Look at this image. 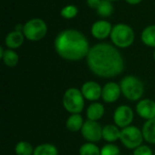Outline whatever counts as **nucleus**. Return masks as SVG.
I'll return each mask as SVG.
<instances>
[{
	"mask_svg": "<svg viewBox=\"0 0 155 155\" xmlns=\"http://www.w3.org/2000/svg\"><path fill=\"white\" fill-rule=\"evenodd\" d=\"M86 57L89 69L99 77H114L120 74L124 68L120 52L107 43L97 44L90 48Z\"/></svg>",
	"mask_w": 155,
	"mask_h": 155,
	"instance_id": "1",
	"label": "nucleus"
},
{
	"mask_svg": "<svg viewBox=\"0 0 155 155\" xmlns=\"http://www.w3.org/2000/svg\"><path fill=\"white\" fill-rule=\"evenodd\" d=\"M55 52L62 58L68 61H78L87 56L89 43L81 32L67 29L60 32L54 40Z\"/></svg>",
	"mask_w": 155,
	"mask_h": 155,
	"instance_id": "2",
	"label": "nucleus"
},
{
	"mask_svg": "<svg viewBox=\"0 0 155 155\" xmlns=\"http://www.w3.org/2000/svg\"><path fill=\"white\" fill-rule=\"evenodd\" d=\"M120 86L124 96L130 101L134 102L140 100L144 93V85L143 82L134 75L125 76L121 81Z\"/></svg>",
	"mask_w": 155,
	"mask_h": 155,
	"instance_id": "3",
	"label": "nucleus"
},
{
	"mask_svg": "<svg viewBox=\"0 0 155 155\" xmlns=\"http://www.w3.org/2000/svg\"><path fill=\"white\" fill-rule=\"evenodd\" d=\"M63 106L71 114H81L84 107V97L82 91L74 87L67 89L63 96Z\"/></svg>",
	"mask_w": 155,
	"mask_h": 155,
	"instance_id": "4",
	"label": "nucleus"
},
{
	"mask_svg": "<svg viewBox=\"0 0 155 155\" xmlns=\"http://www.w3.org/2000/svg\"><path fill=\"white\" fill-rule=\"evenodd\" d=\"M110 36L112 42L120 48H126L134 41V32L133 28L125 24H118L114 25Z\"/></svg>",
	"mask_w": 155,
	"mask_h": 155,
	"instance_id": "5",
	"label": "nucleus"
},
{
	"mask_svg": "<svg viewBox=\"0 0 155 155\" xmlns=\"http://www.w3.org/2000/svg\"><path fill=\"white\" fill-rule=\"evenodd\" d=\"M47 33V25L45 22L40 18H33L24 25L23 34L25 37L30 41H39L45 36Z\"/></svg>",
	"mask_w": 155,
	"mask_h": 155,
	"instance_id": "6",
	"label": "nucleus"
},
{
	"mask_svg": "<svg viewBox=\"0 0 155 155\" xmlns=\"http://www.w3.org/2000/svg\"><path fill=\"white\" fill-rule=\"evenodd\" d=\"M143 135L142 131L136 126H127L121 130L120 141L127 149L135 150L142 145L143 141Z\"/></svg>",
	"mask_w": 155,
	"mask_h": 155,
	"instance_id": "7",
	"label": "nucleus"
},
{
	"mask_svg": "<svg viewBox=\"0 0 155 155\" xmlns=\"http://www.w3.org/2000/svg\"><path fill=\"white\" fill-rule=\"evenodd\" d=\"M82 135L89 143H98L103 138V128L96 121L87 120L81 130Z\"/></svg>",
	"mask_w": 155,
	"mask_h": 155,
	"instance_id": "8",
	"label": "nucleus"
},
{
	"mask_svg": "<svg viewBox=\"0 0 155 155\" xmlns=\"http://www.w3.org/2000/svg\"><path fill=\"white\" fill-rule=\"evenodd\" d=\"M134 112L128 105H121L117 107L114 113V122L120 128L130 126L134 121Z\"/></svg>",
	"mask_w": 155,
	"mask_h": 155,
	"instance_id": "9",
	"label": "nucleus"
},
{
	"mask_svg": "<svg viewBox=\"0 0 155 155\" xmlns=\"http://www.w3.org/2000/svg\"><path fill=\"white\" fill-rule=\"evenodd\" d=\"M81 91L84 99L94 102V101L99 100L102 97L103 88L98 83L94 81H88L83 84Z\"/></svg>",
	"mask_w": 155,
	"mask_h": 155,
	"instance_id": "10",
	"label": "nucleus"
},
{
	"mask_svg": "<svg viewBox=\"0 0 155 155\" xmlns=\"http://www.w3.org/2000/svg\"><path fill=\"white\" fill-rule=\"evenodd\" d=\"M122 90L121 86L117 84L116 83L110 82L107 83L104 87L102 91V98L105 103L112 104L116 102L119 97L121 96Z\"/></svg>",
	"mask_w": 155,
	"mask_h": 155,
	"instance_id": "11",
	"label": "nucleus"
},
{
	"mask_svg": "<svg viewBox=\"0 0 155 155\" xmlns=\"http://www.w3.org/2000/svg\"><path fill=\"white\" fill-rule=\"evenodd\" d=\"M136 112L140 117L147 120L155 118V102L150 99L141 100L136 105Z\"/></svg>",
	"mask_w": 155,
	"mask_h": 155,
	"instance_id": "12",
	"label": "nucleus"
},
{
	"mask_svg": "<svg viewBox=\"0 0 155 155\" xmlns=\"http://www.w3.org/2000/svg\"><path fill=\"white\" fill-rule=\"evenodd\" d=\"M113 30L112 25L107 21H97L92 25V35L97 39H104L111 35Z\"/></svg>",
	"mask_w": 155,
	"mask_h": 155,
	"instance_id": "13",
	"label": "nucleus"
},
{
	"mask_svg": "<svg viewBox=\"0 0 155 155\" xmlns=\"http://www.w3.org/2000/svg\"><path fill=\"white\" fill-rule=\"evenodd\" d=\"M25 35L23 34V32L13 31L6 35L5 39V44L9 49H16L23 45Z\"/></svg>",
	"mask_w": 155,
	"mask_h": 155,
	"instance_id": "14",
	"label": "nucleus"
},
{
	"mask_svg": "<svg viewBox=\"0 0 155 155\" xmlns=\"http://www.w3.org/2000/svg\"><path fill=\"white\" fill-rule=\"evenodd\" d=\"M121 137V130L115 124H107L103 127V139L109 143L116 142Z\"/></svg>",
	"mask_w": 155,
	"mask_h": 155,
	"instance_id": "15",
	"label": "nucleus"
},
{
	"mask_svg": "<svg viewBox=\"0 0 155 155\" xmlns=\"http://www.w3.org/2000/svg\"><path fill=\"white\" fill-rule=\"evenodd\" d=\"M104 114V107L100 103H93L91 104L86 111V116L88 120L91 121H98Z\"/></svg>",
	"mask_w": 155,
	"mask_h": 155,
	"instance_id": "16",
	"label": "nucleus"
},
{
	"mask_svg": "<svg viewBox=\"0 0 155 155\" xmlns=\"http://www.w3.org/2000/svg\"><path fill=\"white\" fill-rule=\"evenodd\" d=\"M143 139L152 144H155V118L147 120L142 129Z\"/></svg>",
	"mask_w": 155,
	"mask_h": 155,
	"instance_id": "17",
	"label": "nucleus"
},
{
	"mask_svg": "<svg viewBox=\"0 0 155 155\" xmlns=\"http://www.w3.org/2000/svg\"><path fill=\"white\" fill-rule=\"evenodd\" d=\"M84 124V122L81 114H74L68 117L65 124H66V128L70 132L75 133V132L82 130Z\"/></svg>",
	"mask_w": 155,
	"mask_h": 155,
	"instance_id": "18",
	"label": "nucleus"
},
{
	"mask_svg": "<svg viewBox=\"0 0 155 155\" xmlns=\"http://www.w3.org/2000/svg\"><path fill=\"white\" fill-rule=\"evenodd\" d=\"M142 41L144 45L155 47V25L147 26L142 33Z\"/></svg>",
	"mask_w": 155,
	"mask_h": 155,
	"instance_id": "19",
	"label": "nucleus"
},
{
	"mask_svg": "<svg viewBox=\"0 0 155 155\" xmlns=\"http://www.w3.org/2000/svg\"><path fill=\"white\" fill-rule=\"evenodd\" d=\"M33 155H58V150L54 144L43 143L35 148Z\"/></svg>",
	"mask_w": 155,
	"mask_h": 155,
	"instance_id": "20",
	"label": "nucleus"
},
{
	"mask_svg": "<svg viewBox=\"0 0 155 155\" xmlns=\"http://www.w3.org/2000/svg\"><path fill=\"white\" fill-rule=\"evenodd\" d=\"M2 60L6 66L14 67L17 64V63L19 61V56L13 49H6L4 52Z\"/></svg>",
	"mask_w": 155,
	"mask_h": 155,
	"instance_id": "21",
	"label": "nucleus"
},
{
	"mask_svg": "<svg viewBox=\"0 0 155 155\" xmlns=\"http://www.w3.org/2000/svg\"><path fill=\"white\" fill-rule=\"evenodd\" d=\"M34 151L35 149L33 148L32 144L25 141L19 142L15 148V152L16 155H33Z\"/></svg>",
	"mask_w": 155,
	"mask_h": 155,
	"instance_id": "22",
	"label": "nucleus"
},
{
	"mask_svg": "<svg viewBox=\"0 0 155 155\" xmlns=\"http://www.w3.org/2000/svg\"><path fill=\"white\" fill-rule=\"evenodd\" d=\"M97 13L104 17L110 16L114 12V6L111 1L109 0H102L98 7L96 8Z\"/></svg>",
	"mask_w": 155,
	"mask_h": 155,
	"instance_id": "23",
	"label": "nucleus"
},
{
	"mask_svg": "<svg viewBox=\"0 0 155 155\" xmlns=\"http://www.w3.org/2000/svg\"><path fill=\"white\" fill-rule=\"evenodd\" d=\"M80 155H101V150L94 143H86L83 144L79 150Z\"/></svg>",
	"mask_w": 155,
	"mask_h": 155,
	"instance_id": "24",
	"label": "nucleus"
},
{
	"mask_svg": "<svg viewBox=\"0 0 155 155\" xmlns=\"http://www.w3.org/2000/svg\"><path fill=\"white\" fill-rule=\"evenodd\" d=\"M77 14H78V8L75 5H66L61 10V15L64 18H66V19L74 18V16H76Z\"/></svg>",
	"mask_w": 155,
	"mask_h": 155,
	"instance_id": "25",
	"label": "nucleus"
},
{
	"mask_svg": "<svg viewBox=\"0 0 155 155\" xmlns=\"http://www.w3.org/2000/svg\"><path fill=\"white\" fill-rule=\"evenodd\" d=\"M101 155H121V151L117 145L108 143L101 149Z\"/></svg>",
	"mask_w": 155,
	"mask_h": 155,
	"instance_id": "26",
	"label": "nucleus"
},
{
	"mask_svg": "<svg viewBox=\"0 0 155 155\" xmlns=\"http://www.w3.org/2000/svg\"><path fill=\"white\" fill-rule=\"evenodd\" d=\"M134 155H153L152 149L147 145H141L134 151Z\"/></svg>",
	"mask_w": 155,
	"mask_h": 155,
	"instance_id": "27",
	"label": "nucleus"
},
{
	"mask_svg": "<svg viewBox=\"0 0 155 155\" xmlns=\"http://www.w3.org/2000/svg\"><path fill=\"white\" fill-rule=\"evenodd\" d=\"M102 0H86L87 2V5L91 7V8H97L98 5H100Z\"/></svg>",
	"mask_w": 155,
	"mask_h": 155,
	"instance_id": "28",
	"label": "nucleus"
},
{
	"mask_svg": "<svg viewBox=\"0 0 155 155\" xmlns=\"http://www.w3.org/2000/svg\"><path fill=\"white\" fill-rule=\"evenodd\" d=\"M23 29H24V25H16L15 27V31H18V32H23Z\"/></svg>",
	"mask_w": 155,
	"mask_h": 155,
	"instance_id": "29",
	"label": "nucleus"
},
{
	"mask_svg": "<svg viewBox=\"0 0 155 155\" xmlns=\"http://www.w3.org/2000/svg\"><path fill=\"white\" fill-rule=\"evenodd\" d=\"M127 3H129V4H131V5H137V4H139L140 2H142L143 0H125Z\"/></svg>",
	"mask_w": 155,
	"mask_h": 155,
	"instance_id": "30",
	"label": "nucleus"
},
{
	"mask_svg": "<svg viewBox=\"0 0 155 155\" xmlns=\"http://www.w3.org/2000/svg\"><path fill=\"white\" fill-rule=\"evenodd\" d=\"M153 57H154V60H155V51H154V54H153Z\"/></svg>",
	"mask_w": 155,
	"mask_h": 155,
	"instance_id": "31",
	"label": "nucleus"
},
{
	"mask_svg": "<svg viewBox=\"0 0 155 155\" xmlns=\"http://www.w3.org/2000/svg\"><path fill=\"white\" fill-rule=\"evenodd\" d=\"M109 1H111V2H112V1H115V0H109Z\"/></svg>",
	"mask_w": 155,
	"mask_h": 155,
	"instance_id": "32",
	"label": "nucleus"
},
{
	"mask_svg": "<svg viewBox=\"0 0 155 155\" xmlns=\"http://www.w3.org/2000/svg\"><path fill=\"white\" fill-rule=\"evenodd\" d=\"M154 155H155V154H154Z\"/></svg>",
	"mask_w": 155,
	"mask_h": 155,
	"instance_id": "33",
	"label": "nucleus"
}]
</instances>
